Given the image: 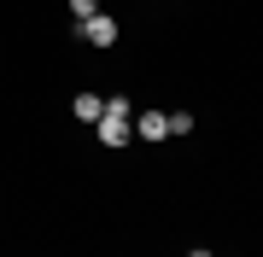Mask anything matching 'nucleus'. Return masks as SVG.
<instances>
[{"mask_svg":"<svg viewBox=\"0 0 263 257\" xmlns=\"http://www.w3.org/2000/svg\"><path fill=\"white\" fill-rule=\"evenodd\" d=\"M76 35L94 41V47H117V18H105V12H94V18H76Z\"/></svg>","mask_w":263,"mask_h":257,"instance_id":"1","label":"nucleus"},{"mask_svg":"<svg viewBox=\"0 0 263 257\" xmlns=\"http://www.w3.org/2000/svg\"><path fill=\"white\" fill-rule=\"evenodd\" d=\"M135 134L141 141H164L170 134V111H135Z\"/></svg>","mask_w":263,"mask_h":257,"instance_id":"2","label":"nucleus"},{"mask_svg":"<svg viewBox=\"0 0 263 257\" xmlns=\"http://www.w3.org/2000/svg\"><path fill=\"white\" fill-rule=\"evenodd\" d=\"M100 111H105L100 94H76V100H70V117H76V123H100Z\"/></svg>","mask_w":263,"mask_h":257,"instance_id":"3","label":"nucleus"},{"mask_svg":"<svg viewBox=\"0 0 263 257\" xmlns=\"http://www.w3.org/2000/svg\"><path fill=\"white\" fill-rule=\"evenodd\" d=\"M170 134H193V111H170Z\"/></svg>","mask_w":263,"mask_h":257,"instance_id":"4","label":"nucleus"},{"mask_svg":"<svg viewBox=\"0 0 263 257\" xmlns=\"http://www.w3.org/2000/svg\"><path fill=\"white\" fill-rule=\"evenodd\" d=\"M70 12H76V18H94V12H100V0H70Z\"/></svg>","mask_w":263,"mask_h":257,"instance_id":"5","label":"nucleus"}]
</instances>
